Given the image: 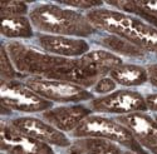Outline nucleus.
Masks as SVG:
<instances>
[{"label":"nucleus","instance_id":"obj_1","mask_svg":"<svg viewBox=\"0 0 157 154\" xmlns=\"http://www.w3.org/2000/svg\"><path fill=\"white\" fill-rule=\"evenodd\" d=\"M8 53L14 67L38 78L68 82L83 88L93 86L102 76L79 58L68 59L43 53L34 48L14 42L8 44Z\"/></svg>","mask_w":157,"mask_h":154},{"label":"nucleus","instance_id":"obj_2","mask_svg":"<svg viewBox=\"0 0 157 154\" xmlns=\"http://www.w3.org/2000/svg\"><path fill=\"white\" fill-rule=\"evenodd\" d=\"M96 29L128 40L142 50L157 53V28L121 11L93 9L86 15Z\"/></svg>","mask_w":157,"mask_h":154},{"label":"nucleus","instance_id":"obj_3","mask_svg":"<svg viewBox=\"0 0 157 154\" xmlns=\"http://www.w3.org/2000/svg\"><path fill=\"white\" fill-rule=\"evenodd\" d=\"M29 18L34 28L49 35L84 38L96 33V28L89 23L87 16L53 4L34 8Z\"/></svg>","mask_w":157,"mask_h":154},{"label":"nucleus","instance_id":"obj_4","mask_svg":"<svg viewBox=\"0 0 157 154\" xmlns=\"http://www.w3.org/2000/svg\"><path fill=\"white\" fill-rule=\"evenodd\" d=\"M73 135L81 138L106 139L112 143L122 144L135 153L140 148H142L135 139L133 134L123 124L104 117H98V115H89V117H87L73 130Z\"/></svg>","mask_w":157,"mask_h":154},{"label":"nucleus","instance_id":"obj_5","mask_svg":"<svg viewBox=\"0 0 157 154\" xmlns=\"http://www.w3.org/2000/svg\"><path fill=\"white\" fill-rule=\"evenodd\" d=\"M0 101L3 108L24 113L43 112L52 108V101L34 93L29 86L14 80H2Z\"/></svg>","mask_w":157,"mask_h":154},{"label":"nucleus","instance_id":"obj_6","mask_svg":"<svg viewBox=\"0 0 157 154\" xmlns=\"http://www.w3.org/2000/svg\"><path fill=\"white\" fill-rule=\"evenodd\" d=\"M25 85L29 86L34 93L49 101L78 103L92 99V94L86 90V88L68 82L33 76V78L27 79Z\"/></svg>","mask_w":157,"mask_h":154},{"label":"nucleus","instance_id":"obj_7","mask_svg":"<svg viewBox=\"0 0 157 154\" xmlns=\"http://www.w3.org/2000/svg\"><path fill=\"white\" fill-rule=\"evenodd\" d=\"M90 109L101 113L131 114L143 113L147 109L146 100L140 93L133 90H117L90 101Z\"/></svg>","mask_w":157,"mask_h":154},{"label":"nucleus","instance_id":"obj_8","mask_svg":"<svg viewBox=\"0 0 157 154\" xmlns=\"http://www.w3.org/2000/svg\"><path fill=\"white\" fill-rule=\"evenodd\" d=\"M2 149L9 154H54L49 144L28 137L11 124L2 125Z\"/></svg>","mask_w":157,"mask_h":154},{"label":"nucleus","instance_id":"obj_9","mask_svg":"<svg viewBox=\"0 0 157 154\" xmlns=\"http://www.w3.org/2000/svg\"><path fill=\"white\" fill-rule=\"evenodd\" d=\"M11 125L19 132L45 144H53L58 147L71 145L69 139L63 134V132L58 130L52 124L38 118H32V117L17 118L11 122Z\"/></svg>","mask_w":157,"mask_h":154},{"label":"nucleus","instance_id":"obj_10","mask_svg":"<svg viewBox=\"0 0 157 154\" xmlns=\"http://www.w3.org/2000/svg\"><path fill=\"white\" fill-rule=\"evenodd\" d=\"M117 120L133 134L141 147L157 154V124L151 117L140 112L121 115Z\"/></svg>","mask_w":157,"mask_h":154},{"label":"nucleus","instance_id":"obj_11","mask_svg":"<svg viewBox=\"0 0 157 154\" xmlns=\"http://www.w3.org/2000/svg\"><path fill=\"white\" fill-rule=\"evenodd\" d=\"M39 45L45 53L57 57H83L88 53L89 45L86 40L78 38H68L60 35H40L38 38Z\"/></svg>","mask_w":157,"mask_h":154},{"label":"nucleus","instance_id":"obj_12","mask_svg":"<svg viewBox=\"0 0 157 154\" xmlns=\"http://www.w3.org/2000/svg\"><path fill=\"white\" fill-rule=\"evenodd\" d=\"M90 112L92 110L83 105L59 107L44 112L43 118L60 132H72L87 117H89Z\"/></svg>","mask_w":157,"mask_h":154},{"label":"nucleus","instance_id":"obj_13","mask_svg":"<svg viewBox=\"0 0 157 154\" xmlns=\"http://www.w3.org/2000/svg\"><path fill=\"white\" fill-rule=\"evenodd\" d=\"M109 5L116 6L123 11L135 14L143 20H146L147 24L157 28V0H120V2H108Z\"/></svg>","mask_w":157,"mask_h":154},{"label":"nucleus","instance_id":"obj_14","mask_svg":"<svg viewBox=\"0 0 157 154\" xmlns=\"http://www.w3.org/2000/svg\"><path fill=\"white\" fill-rule=\"evenodd\" d=\"M81 59L94 72H97L102 78L106 74L111 73L113 69H116L117 67L122 65L121 58L114 55L111 51H106V50L88 51L87 54L81 57Z\"/></svg>","mask_w":157,"mask_h":154},{"label":"nucleus","instance_id":"obj_15","mask_svg":"<svg viewBox=\"0 0 157 154\" xmlns=\"http://www.w3.org/2000/svg\"><path fill=\"white\" fill-rule=\"evenodd\" d=\"M109 75L116 83L124 86L141 85L148 80L147 70L143 67L133 65V64H122L113 69Z\"/></svg>","mask_w":157,"mask_h":154},{"label":"nucleus","instance_id":"obj_16","mask_svg":"<svg viewBox=\"0 0 157 154\" xmlns=\"http://www.w3.org/2000/svg\"><path fill=\"white\" fill-rule=\"evenodd\" d=\"M71 154H122L121 149L112 142L99 138H84L75 142L71 149Z\"/></svg>","mask_w":157,"mask_h":154},{"label":"nucleus","instance_id":"obj_17","mask_svg":"<svg viewBox=\"0 0 157 154\" xmlns=\"http://www.w3.org/2000/svg\"><path fill=\"white\" fill-rule=\"evenodd\" d=\"M0 31L6 38H27L33 36L32 23L25 16H2Z\"/></svg>","mask_w":157,"mask_h":154},{"label":"nucleus","instance_id":"obj_18","mask_svg":"<svg viewBox=\"0 0 157 154\" xmlns=\"http://www.w3.org/2000/svg\"><path fill=\"white\" fill-rule=\"evenodd\" d=\"M101 43L106 48H108L109 50L123 54V55H127V57L140 58V57H143V54H145V51L142 49H140L138 46L133 45L132 43H129L126 39H122V38L112 35V34L108 36H104L101 40Z\"/></svg>","mask_w":157,"mask_h":154},{"label":"nucleus","instance_id":"obj_19","mask_svg":"<svg viewBox=\"0 0 157 154\" xmlns=\"http://www.w3.org/2000/svg\"><path fill=\"white\" fill-rule=\"evenodd\" d=\"M28 11V5L23 2H3L0 4L2 16H24Z\"/></svg>","mask_w":157,"mask_h":154},{"label":"nucleus","instance_id":"obj_20","mask_svg":"<svg viewBox=\"0 0 157 154\" xmlns=\"http://www.w3.org/2000/svg\"><path fill=\"white\" fill-rule=\"evenodd\" d=\"M0 73H2V80H13L17 76L14 64H13L9 53L6 48L3 45L2 46V57H0Z\"/></svg>","mask_w":157,"mask_h":154},{"label":"nucleus","instance_id":"obj_21","mask_svg":"<svg viewBox=\"0 0 157 154\" xmlns=\"http://www.w3.org/2000/svg\"><path fill=\"white\" fill-rule=\"evenodd\" d=\"M64 5L73 6V8H79V9H92L101 6L102 2H94V0H63L60 2Z\"/></svg>","mask_w":157,"mask_h":154},{"label":"nucleus","instance_id":"obj_22","mask_svg":"<svg viewBox=\"0 0 157 154\" xmlns=\"http://www.w3.org/2000/svg\"><path fill=\"white\" fill-rule=\"evenodd\" d=\"M114 88H116V82L112 78H101L94 84V92L99 94H107L114 90Z\"/></svg>","mask_w":157,"mask_h":154},{"label":"nucleus","instance_id":"obj_23","mask_svg":"<svg viewBox=\"0 0 157 154\" xmlns=\"http://www.w3.org/2000/svg\"><path fill=\"white\" fill-rule=\"evenodd\" d=\"M148 74V80L152 83V85L157 86V64H152L147 69Z\"/></svg>","mask_w":157,"mask_h":154},{"label":"nucleus","instance_id":"obj_24","mask_svg":"<svg viewBox=\"0 0 157 154\" xmlns=\"http://www.w3.org/2000/svg\"><path fill=\"white\" fill-rule=\"evenodd\" d=\"M147 109H151L153 112H157V94H150L145 98Z\"/></svg>","mask_w":157,"mask_h":154},{"label":"nucleus","instance_id":"obj_25","mask_svg":"<svg viewBox=\"0 0 157 154\" xmlns=\"http://www.w3.org/2000/svg\"><path fill=\"white\" fill-rule=\"evenodd\" d=\"M136 154H148V153H147V152H145V150H143L142 148H140V149L136 152Z\"/></svg>","mask_w":157,"mask_h":154},{"label":"nucleus","instance_id":"obj_26","mask_svg":"<svg viewBox=\"0 0 157 154\" xmlns=\"http://www.w3.org/2000/svg\"><path fill=\"white\" fill-rule=\"evenodd\" d=\"M122 154H136V153L132 150H128V152H122Z\"/></svg>","mask_w":157,"mask_h":154},{"label":"nucleus","instance_id":"obj_27","mask_svg":"<svg viewBox=\"0 0 157 154\" xmlns=\"http://www.w3.org/2000/svg\"><path fill=\"white\" fill-rule=\"evenodd\" d=\"M155 122H156V124H157V115H156V117H155Z\"/></svg>","mask_w":157,"mask_h":154}]
</instances>
